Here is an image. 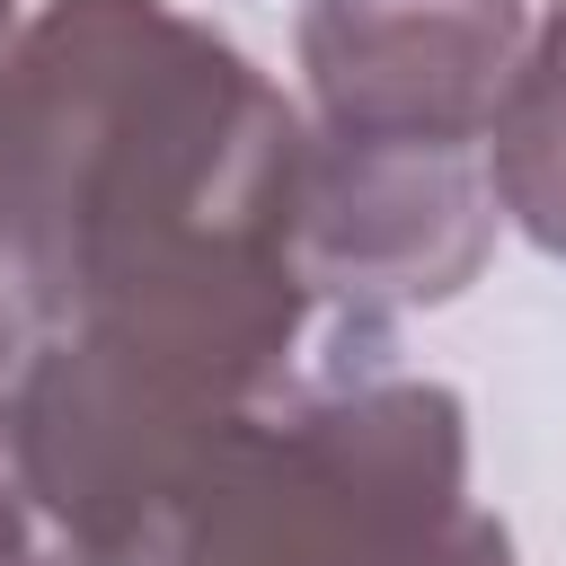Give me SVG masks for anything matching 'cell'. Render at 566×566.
I'll return each instance as SVG.
<instances>
[{
	"label": "cell",
	"instance_id": "cell-1",
	"mask_svg": "<svg viewBox=\"0 0 566 566\" xmlns=\"http://www.w3.org/2000/svg\"><path fill=\"white\" fill-rule=\"evenodd\" d=\"M301 106L177 0H44L0 53V442L106 566L310 371L389 363L301 248Z\"/></svg>",
	"mask_w": 566,
	"mask_h": 566
},
{
	"label": "cell",
	"instance_id": "cell-2",
	"mask_svg": "<svg viewBox=\"0 0 566 566\" xmlns=\"http://www.w3.org/2000/svg\"><path fill=\"white\" fill-rule=\"evenodd\" d=\"M106 566H513L469 495V407L363 363L230 416Z\"/></svg>",
	"mask_w": 566,
	"mask_h": 566
},
{
	"label": "cell",
	"instance_id": "cell-3",
	"mask_svg": "<svg viewBox=\"0 0 566 566\" xmlns=\"http://www.w3.org/2000/svg\"><path fill=\"white\" fill-rule=\"evenodd\" d=\"M531 44L522 0H310V133L336 150L486 159L495 106Z\"/></svg>",
	"mask_w": 566,
	"mask_h": 566
},
{
	"label": "cell",
	"instance_id": "cell-4",
	"mask_svg": "<svg viewBox=\"0 0 566 566\" xmlns=\"http://www.w3.org/2000/svg\"><path fill=\"white\" fill-rule=\"evenodd\" d=\"M486 177H495V212H513L531 248L566 256V0L513 62V88L486 133Z\"/></svg>",
	"mask_w": 566,
	"mask_h": 566
},
{
	"label": "cell",
	"instance_id": "cell-5",
	"mask_svg": "<svg viewBox=\"0 0 566 566\" xmlns=\"http://www.w3.org/2000/svg\"><path fill=\"white\" fill-rule=\"evenodd\" d=\"M0 566H97V557L35 504V486H27L18 460H9V442H0Z\"/></svg>",
	"mask_w": 566,
	"mask_h": 566
},
{
	"label": "cell",
	"instance_id": "cell-6",
	"mask_svg": "<svg viewBox=\"0 0 566 566\" xmlns=\"http://www.w3.org/2000/svg\"><path fill=\"white\" fill-rule=\"evenodd\" d=\"M9 35H18V0H0V53H9Z\"/></svg>",
	"mask_w": 566,
	"mask_h": 566
}]
</instances>
